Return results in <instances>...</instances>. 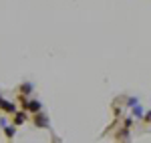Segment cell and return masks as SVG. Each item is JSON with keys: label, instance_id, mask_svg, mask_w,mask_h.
I'll list each match as a JSON object with an SVG mask.
<instances>
[{"label": "cell", "instance_id": "1", "mask_svg": "<svg viewBox=\"0 0 151 143\" xmlns=\"http://www.w3.org/2000/svg\"><path fill=\"white\" fill-rule=\"evenodd\" d=\"M32 123H35L36 127H40V129H47L48 127V119L38 111V113H32Z\"/></svg>", "mask_w": 151, "mask_h": 143}, {"label": "cell", "instance_id": "2", "mask_svg": "<svg viewBox=\"0 0 151 143\" xmlns=\"http://www.w3.org/2000/svg\"><path fill=\"white\" fill-rule=\"evenodd\" d=\"M28 119V111H18V113H14V119H12V123H14V125H16V127H18V125H22L24 121Z\"/></svg>", "mask_w": 151, "mask_h": 143}, {"label": "cell", "instance_id": "5", "mask_svg": "<svg viewBox=\"0 0 151 143\" xmlns=\"http://www.w3.org/2000/svg\"><path fill=\"white\" fill-rule=\"evenodd\" d=\"M30 91H32V85H30V83H24V85L18 87V93H20V95H28Z\"/></svg>", "mask_w": 151, "mask_h": 143}, {"label": "cell", "instance_id": "9", "mask_svg": "<svg viewBox=\"0 0 151 143\" xmlns=\"http://www.w3.org/2000/svg\"><path fill=\"white\" fill-rule=\"evenodd\" d=\"M123 125H125V127H131V125H133V119H125V121H123Z\"/></svg>", "mask_w": 151, "mask_h": 143}, {"label": "cell", "instance_id": "6", "mask_svg": "<svg viewBox=\"0 0 151 143\" xmlns=\"http://www.w3.org/2000/svg\"><path fill=\"white\" fill-rule=\"evenodd\" d=\"M117 139H125L127 141L129 139V127H125V129H121V131L117 133Z\"/></svg>", "mask_w": 151, "mask_h": 143}, {"label": "cell", "instance_id": "10", "mask_svg": "<svg viewBox=\"0 0 151 143\" xmlns=\"http://www.w3.org/2000/svg\"><path fill=\"white\" fill-rule=\"evenodd\" d=\"M2 101H4V99H2V97H0V105H2Z\"/></svg>", "mask_w": 151, "mask_h": 143}, {"label": "cell", "instance_id": "4", "mask_svg": "<svg viewBox=\"0 0 151 143\" xmlns=\"http://www.w3.org/2000/svg\"><path fill=\"white\" fill-rule=\"evenodd\" d=\"M40 109H42V105H40V101H28V109H26L28 113H38Z\"/></svg>", "mask_w": 151, "mask_h": 143}, {"label": "cell", "instance_id": "3", "mask_svg": "<svg viewBox=\"0 0 151 143\" xmlns=\"http://www.w3.org/2000/svg\"><path fill=\"white\" fill-rule=\"evenodd\" d=\"M0 109H2L4 113H8V115H14V113H16V107H14V103H10V101H2Z\"/></svg>", "mask_w": 151, "mask_h": 143}, {"label": "cell", "instance_id": "8", "mask_svg": "<svg viewBox=\"0 0 151 143\" xmlns=\"http://www.w3.org/2000/svg\"><path fill=\"white\" fill-rule=\"evenodd\" d=\"M143 121H145V123H151V111H149V113H145V115H143Z\"/></svg>", "mask_w": 151, "mask_h": 143}, {"label": "cell", "instance_id": "7", "mask_svg": "<svg viewBox=\"0 0 151 143\" xmlns=\"http://www.w3.org/2000/svg\"><path fill=\"white\" fill-rule=\"evenodd\" d=\"M14 127H16V125H14ZM14 127H6V125H4V135H6L8 139L14 137Z\"/></svg>", "mask_w": 151, "mask_h": 143}]
</instances>
